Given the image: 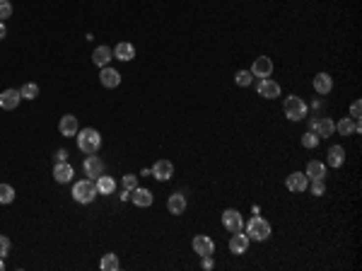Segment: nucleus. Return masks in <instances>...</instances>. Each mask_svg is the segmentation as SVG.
<instances>
[{
  "mask_svg": "<svg viewBox=\"0 0 362 271\" xmlns=\"http://www.w3.org/2000/svg\"><path fill=\"white\" fill-rule=\"evenodd\" d=\"M326 160H329V167H340L345 162V151L343 146H331L326 152Z\"/></svg>",
  "mask_w": 362,
  "mask_h": 271,
  "instance_id": "nucleus-25",
  "label": "nucleus"
},
{
  "mask_svg": "<svg viewBox=\"0 0 362 271\" xmlns=\"http://www.w3.org/2000/svg\"><path fill=\"white\" fill-rule=\"evenodd\" d=\"M83 170H84V175H87L89 180H97L99 175H104V162L97 157V152H94V155H87V157H84Z\"/></svg>",
  "mask_w": 362,
  "mask_h": 271,
  "instance_id": "nucleus-6",
  "label": "nucleus"
},
{
  "mask_svg": "<svg viewBox=\"0 0 362 271\" xmlns=\"http://www.w3.org/2000/svg\"><path fill=\"white\" fill-rule=\"evenodd\" d=\"M20 99H22L20 90H5L2 94H0V109L12 112L15 107H20Z\"/></svg>",
  "mask_w": 362,
  "mask_h": 271,
  "instance_id": "nucleus-13",
  "label": "nucleus"
},
{
  "mask_svg": "<svg viewBox=\"0 0 362 271\" xmlns=\"http://www.w3.org/2000/svg\"><path fill=\"white\" fill-rule=\"evenodd\" d=\"M326 191V180H311V194L314 196H324Z\"/></svg>",
  "mask_w": 362,
  "mask_h": 271,
  "instance_id": "nucleus-32",
  "label": "nucleus"
},
{
  "mask_svg": "<svg viewBox=\"0 0 362 271\" xmlns=\"http://www.w3.org/2000/svg\"><path fill=\"white\" fill-rule=\"evenodd\" d=\"M213 267H215V262H213V254H210V257H203V269L210 271Z\"/></svg>",
  "mask_w": 362,
  "mask_h": 271,
  "instance_id": "nucleus-38",
  "label": "nucleus"
},
{
  "mask_svg": "<svg viewBox=\"0 0 362 271\" xmlns=\"http://www.w3.org/2000/svg\"><path fill=\"white\" fill-rule=\"evenodd\" d=\"M167 209L169 213H174V215H181V213L186 211V196L184 194H171L167 201Z\"/></svg>",
  "mask_w": 362,
  "mask_h": 271,
  "instance_id": "nucleus-24",
  "label": "nucleus"
},
{
  "mask_svg": "<svg viewBox=\"0 0 362 271\" xmlns=\"http://www.w3.org/2000/svg\"><path fill=\"white\" fill-rule=\"evenodd\" d=\"M131 201H133L136 206H140V209H147V206H152V194H150L147 189L136 186V189L131 191Z\"/></svg>",
  "mask_w": 362,
  "mask_h": 271,
  "instance_id": "nucleus-18",
  "label": "nucleus"
},
{
  "mask_svg": "<svg viewBox=\"0 0 362 271\" xmlns=\"http://www.w3.org/2000/svg\"><path fill=\"white\" fill-rule=\"evenodd\" d=\"M97 189H99V194H113L116 181H113L111 177H107V175H99V177H97Z\"/></svg>",
  "mask_w": 362,
  "mask_h": 271,
  "instance_id": "nucleus-26",
  "label": "nucleus"
},
{
  "mask_svg": "<svg viewBox=\"0 0 362 271\" xmlns=\"http://www.w3.org/2000/svg\"><path fill=\"white\" fill-rule=\"evenodd\" d=\"M223 225L229 230V233H239L244 228V220H242V213L234 211V209H227L223 213Z\"/></svg>",
  "mask_w": 362,
  "mask_h": 271,
  "instance_id": "nucleus-8",
  "label": "nucleus"
},
{
  "mask_svg": "<svg viewBox=\"0 0 362 271\" xmlns=\"http://www.w3.org/2000/svg\"><path fill=\"white\" fill-rule=\"evenodd\" d=\"M97 194H99V189H97V181L94 180H80L75 186H73V199L78 201V204H92L94 199H97Z\"/></svg>",
  "mask_w": 362,
  "mask_h": 271,
  "instance_id": "nucleus-2",
  "label": "nucleus"
},
{
  "mask_svg": "<svg viewBox=\"0 0 362 271\" xmlns=\"http://www.w3.org/2000/svg\"><path fill=\"white\" fill-rule=\"evenodd\" d=\"M256 90H258L261 97H268V99H276V97H280V85H278V83H273L271 78H261V80H258V85H256Z\"/></svg>",
  "mask_w": 362,
  "mask_h": 271,
  "instance_id": "nucleus-12",
  "label": "nucleus"
},
{
  "mask_svg": "<svg viewBox=\"0 0 362 271\" xmlns=\"http://www.w3.org/2000/svg\"><path fill=\"white\" fill-rule=\"evenodd\" d=\"M360 112H362V104H360V99H355L353 107H350V119H360Z\"/></svg>",
  "mask_w": 362,
  "mask_h": 271,
  "instance_id": "nucleus-36",
  "label": "nucleus"
},
{
  "mask_svg": "<svg viewBox=\"0 0 362 271\" xmlns=\"http://www.w3.org/2000/svg\"><path fill=\"white\" fill-rule=\"evenodd\" d=\"M99 267H102V271H118V257L116 254H104Z\"/></svg>",
  "mask_w": 362,
  "mask_h": 271,
  "instance_id": "nucleus-27",
  "label": "nucleus"
},
{
  "mask_svg": "<svg viewBox=\"0 0 362 271\" xmlns=\"http://www.w3.org/2000/svg\"><path fill=\"white\" fill-rule=\"evenodd\" d=\"M314 90L319 92V94H329V92L334 90V78L329 73H319L314 78Z\"/></svg>",
  "mask_w": 362,
  "mask_h": 271,
  "instance_id": "nucleus-21",
  "label": "nucleus"
},
{
  "mask_svg": "<svg viewBox=\"0 0 362 271\" xmlns=\"http://www.w3.org/2000/svg\"><path fill=\"white\" fill-rule=\"evenodd\" d=\"M247 238L256 240V242L268 240L271 238V223L263 220V218H258V215H253L249 223H247Z\"/></svg>",
  "mask_w": 362,
  "mask_h": 271,
  "instance_id": "nucleus-3",
  "label": "nucleus"
},
{
  "mask_svg": "<svg viewBox=\"0 0 362 271\" xmlns=\"http://www.w3.org/2000/svg\"><path fill=\"white\" fill-rule=\"evenodd\" d=\"M285 186L290 189V191H295V194H302L309 189V180H306L305 172H292L287 180H285Z\"/></svg>",
  "mask_w": 362,
  "mask_h": 271,
  "instance_id": "nucleus-9",
  "label": "nucleus"
},
{
  "mask_svg": "<svg viewBox=\"0 0 362 271\" xmlns=\"http://www.w3.org/2000/svg\"><path fill=\"white\" fill-rule=\"evenodd\" d=\"M309 128L319 136V138H329L335 131V123L329 117H321V119H309Z\"/></svg>",
  "mask_w": 362,
  "mask_h": 271,
  "instance_id": "nucleus-5",
  "label": "nucleus"
},
{
  "mask_svg": "<svg viewBox=\"0 0 362 271\" xmlns=\"http://www.w3.org/2000/svg\"><path fill=\"white\" fill-rule=\"evenodd\" d=\"M99 78H102V85H104V88H118V85H121V73L113 70V68H109V65L102 68V75H99Z\"/></svg>",
  "mask_w": 362,
  "mask_h": 271,
  "instance_id": "nucleus-22",
  "label": "nucleus"
},
{
  "mask_svg": "<svg viewBox=\"0 0 362 271\" xmlns=\"http://www.w3.org/2000/svg\"><path fill=\"white\" fill-rule=\"evenodd\" d=\"M302 146H305V148H316V146H319V136H316L314 131H306L305 136H302Z\"/></svg>",
  "mask_w": 362,
  "mask_h": 271,
  "instance_id": "nucleus-31",
  "label": "nucleus"
},
{
  "mask_svg": "<svg viewBox=\"0 0 362 271\" xmlns=\"http://www.w3.org/2000/svg\"><path fill=\"white\" fill-rule=\"evenodd\" d=\"M20 94H22V99H36L39 97V85L36 83H27V85H22Z\"/></svg>",
  "mask_w": 362,
  "mask_h": 271,
  "instance_id": "nucleus-28",
  "label": "nucleus"
},
{
  "mask_svg": "<svg viewBox=\"0 0 362 271\" xmlns=\"http://www.w3.org/2000/svg\"><path fill=\"white\" fill-rule=\"evenodd\" d=\"M111 59H113V49H109V46H97L94 54H92V63L97 68H107Z\"/></svg>",
  "mask_w": 362,
  "mask_h": 271,
  "instance_id": "nucleus-14",
  "label": "nucleus"
},
{
  "mask_svg": "<svg viewBox=\"0 0 362 271\" xmlns=\"http://www.w3.org/2000/svg\"><path fill=\"white\" fill-rule=\"evenodd\" d=\"M113 56L118 60H133L136 59V46H133L131 41H121V44H116Z\"/></svg>",
  "mask_w": 362,
  "mask_h": 271,
  "instance_id": "nucleus-20",
  "label": "nucleus"
},
{
  "mask_svg": "<svg viewBox=\"0 0 362 271\" xmlns=\"http://www.w3.org/2000/svg\"><path fill=\"white\" fill-rule=\"evenodd\" d=\"M78 148L84 152V155H94V152L102 148V136L97 128H83L78 131Z\"/></svg>",
  "mask_w": 362,
  "mask_h": 271,
  "instance_id": "nucleus-1",
  "label": "nucleus"
},
{
  "mask_svg": "<svg viewBox=\"0 0 362 271\" xmlns=\"http://www.w3.org/2000/svg\"><path fill=\"white\" fill-rule=\"evenodd\" d=\"M5 34H7V30H5V25H2V20H0V39H5Z\"/></svg>",
  "mask_w": 362,
  "mask_h": 271,
  "instance_id": "nucleus-39",
  "label": "nucleus"
},
{
  "mask_svg": "<svg viewBox=\"0 0 362 271\" xmlns=\"http://www.w3.org/2000/svg\"><path fill=\"white\" fill-rule=\"evenodd\" d=\"M0 271H5V262H2V257H0Z\"/></svg>",
  "mask_w": 362,
  "mask_h": 271,
  "instance_id": "nucleus-40",
  "label": "nucleus"
},
{
  "mask_svg": "<svg viewBox=\"0 0 362 271\" xmlns=\"http://www.w3.org/2000/svg\"><path fill=\"white\" fill-rule=\"evenodd\" d=\"M12 15V2L10 0H0V20H7Z\"/></svg>",
  "mask_w": 362,
  "mask_h": 271,
  "instance_id": "nucleus-33",
  "label": "nucleus"
},
{
  "mask_svg": "<svg viewBox=\"0 0 362 271\" xmlns=\"http://www.w3.org/2000/svg\"><path fill=\"white\" fill-rule=\"evenodd\" d=\"M136 186H138V180H136V175H123V189L133 191Z\"/></svg>",
  "mask_w": 362,
  "mask_h": 271,
  "instance_id": "nucleus-34",
  "label": "nucleus"
},
{
  "mask_svg": "<svg viewBox=\"0 0 362 271\" xmlns=\"http://www.w3.org/2000/svg\"><path fill=\"white\" fill-rule=\"evenodd\" d=\"M152 177L160 181H167L174 177V165L169 162V160H157L155 165H152Z\"/></svg>",
  "mask_w": 362,
  "mask_h": 271,
  "instance_id": "nucleus-11",
  "label": "nucleus"
},
{
  "mask_svg": "<svg viewBox=\"0 0 362 271\" xmlns=\"http://www.w3.org/2000/svg\"><path fill=\"white\" fill-rule=\"evenodd\" d=\"M58 131H60V136H65V138H70V136H78V119L73 117V114H65L60 123H58Z\"/></svg>",
  "mask_w": 362,
  "mask_h": 271,
  "instance_id": "nucleus-15",
  "label": "nucleus"
},
{
  "mask_svg": "<svg viewBox=\"0 0 362 271\" xmlns=\"http://www.w3.org/2000/svg\"><path fill=\"white\" fill-rule=\"evenodd\" d=\"M73 175H75L73 165H68V162H56V167H54V180H56L58 184L70 181L73 180Z\"/></svg>",
  "mask_w": 362,
  "mask_h": 271,
  "instance_id": "nucleus-16",
  "label": "nucleus"
},
{
  "mask_svg": "<svg viewBox=\"0 0 362 271\" xmlns=\"http://www.w3.org/2000/svg\"><path fill=\"white\" fill-rule=\"evenodd\" d=\"M191 244H194V252L198 257H210L215 252V242L210 240V238H205V235H195Z\"/></svg>",
  "mask_w": 362,
  "mask_h": 271,
  "instance_id": "nucleus-10",
  "label": "nucleus"
},
{
  "mask_svg": "<svg viewBox=\"0 0 362 271\" xmlns=\"http://www.w3.org/2000/svg\"><path fill=\"white\" fill-rule=\"evenodd\" d=\"M15 201V189L10 184H0V204H12Z\"/></svg>",
  "mask_w": 362,
  "mask_h": 271,
  "instance_id": "nucleus-29",
  "label": "nucleus"
},
{
  "mask_svg": "<svg viewBox=\"0 0 362 271\" xmlns=\"http://www.w3.org/2000/svg\"><path fill=\"white\" fill-rule=\"evenodd\" d=\"M247 247H249L247 233H234V235H232V240H229V252H232V254H244Z\"/></svg>",
  "mask_w": 362,
  "mask_h": 271,
  "instance_id": "nucleus-19",
  "label": "nucleus"
},
{
  "mask_svg": "<svg viewBox=\"0 0 362 271\" xmlns=\"http://www.w3.org/2000/svg\"><path fill=\"white\" fill-rule=\"evenodd\" d=\"M335 128H338V133L340 136H350V133H360L362 126H360V119H340L335 123Z\"/></svg>",
  "mask_w": 362,
  "mask_h": 271,
  "instance_id": "nucleus-17",
  "label": "nucleus"
},
{
  "mask_svg": "<svg viewBox=\"0 0 362 271\" xmlns=\"http://www.w3.org/2000/svg\"><path fill=\"white\" fill-rule=\"evenodd\" d=\"M282 109H285V117L290 121H302L306 117V102L302 97H295V94H290V97L285 99Z\"/></svg>",
  "mask_w": 362,
  "mask_h": 271,
  "instance_id": "nucleus-4",
  "label": "nucleus"
},
{
  "mask_svg": "<svg viewBox=\"0 0 362 271\" xmlns=\"http://www.w3.org/2000/svg\"><path fill=\"white\" fill-rule=\"evenodd\" d=\"M251 70H239L237 75H234V83L239 85V88H247V85H251Z\"/></svg>",
  "mask_w": 362,
  "mask_h": 271,
  "instance_id": "nucleus-30",
  "label": "nucleus"
},
{
  "mask_svg": "<svg viewBox=\"0 0 362 271\" xmlns=\"http://www.w3.org/2000/svg\"><path fill=\"white\" fill-rule=\"evenodd\" d=\"M306 180H326V165L319 162V160H311L306 165Z\"/></svg>",
  "mask_w": 362,
  "mask_h": 271,
  "instance_id": "nucleus-23",
  "label": "nucleus"
},
{
  "mask_svg": "<svg viewBox=\"0 0 362 271\" xmlns=\"http://www.w3.org/2000/svg\"><path fill=\"white\" fill-rule=\"evenodd\" d=\"M7 254H10V240H7L5 235H0V257L5 259Z\"/></svg>",
  "mask_w": 362,
  "mask_h": 271,
  "instance_id": "nucleus-35",
  "label": "nucleus"
},
{
  "mask_svg": "<svg viewBox=\"0 0 362 271\" xmlns=\"http://www.w3.org/2000/svg\"><path fill=\"white\" fill-rule=\"evenodd\" d=\"M54 160H56V162H68V151H63V148H60V151H56Z\"/></svg>",
  "mask_w": 362,
  "mask_h": 271,
  "instance_id": "nucleus-37",
  "label": "nucleus"
},
{
  "mask_svg": "<svg viewBox=\"0 0 362 271\" xmlns=\"http://www.w3.org/2000/svg\"><path fill=\"white\" fill-rule=\"evenodd\" d=\"M271 73H273V60L268 56H258L253 60V65H251V75L253 78H271Z\"/></svg>",
  "mask_w": 362,
  "mask_h": 271,
  "instance_id": "nucleus-7",
  "label": "nucleus"
}]
</instances>
